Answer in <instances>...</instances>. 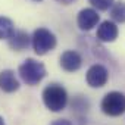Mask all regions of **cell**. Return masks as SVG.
I'll return each mask as SVG.
<instances>
[{"label": "cell", "mask_w": 125, "mask_h": 125, "mask_svg": "<svg viewBox=\"0 0 125 125\" xmlns=\"http://www.w3.org/2000/svg\"><path fill=\"white\" fill-rule=\"evenodd\" d=\"M93 8H96L97 10H107L110 9V6L113 5V0H88Z\"/></svg>", "instance_id": "4fadbf2b"}, {"label": "cell", "mask_w": 125, "mask_h": 125, "mask_svg": "<svg viewBox=\"0 0 125 125\" xmlns=\"http://www.w3.org/2000/svg\"><path fill=\"white\" fill-rule=\"evenodd\" d=\"M110 16L113 21L124 24L125 22V2H113L110 6Z\"/></svg>", "instance_id": "8fae6325"}, {"label": "cell", "mask_w": 125, "mask_h": 125, "mask_svg": "<svg viewBox=\"0 0 125 125\" xmlns=\"http://www.w3.org/2000/svg\"><path fill=\"white\" fill-rule=\"evenodd\" d=\"M83 65V57L75 50H66L60 56V66L66 72H75Z\"/></svg>", "instance_id": "52a82bcc"}, {"label": "cell", "mask_w": 125, "mask_h": 125, "mask_svg": "<svg viewBox=\"0 0 125 125\" xmlns=\"http://www.w3.org/2000/svg\"><path fill=\"white\" fill-rule=\"evenodd\" d=\"M102 112L107 116H119L125 112V94L119 91H110L107 93L102 103H100Z\"/></svg>", "instance_id": "277c9868"}, {"label": "cell", "mask_w": 125, "mask_h": 125, "mask_svg": "<svg viewBox=\"0 0 125 125\" xmlns=\"http://www.w3.org/2000/svg\"><path fill=\"white\" fill-rule=\"evenodd\" d=\"M18 74L27 85H37L46 77L47 71H46V66L41 62H38L32 57H28L19 65Z\"/></svg>", "instance_id": "7a4b0ae2"}, {"label": "cell", "mask_w": 125, "mask_h": 125, "mask_svg": "<svg viewBox=\"0 0 125 125\" xmlns=\"http://www.w3.org/2000/svg\"><path fill=\"white\" fill-rule=\"evenodd\" d=\"M43 103L52 112H60L68 104V93L60 84H49L43 90Z\"/></svg>", "instance_id": "6da1fadb"}, {"label": "cell", "mask_w": 125, "mask_h": 125, "mask_svg": "<svg viewBox=\"0 0 125 125\" xmlns=\"http://www.w3.org/2000/svg\"><path fill=\"white\" fill-rule=\"evenodd\" d=\"M56 2H59V3H62V5H71L74 0H56Z\"/></svg>", "instance_id": "9a60e30c"}, {"label": "cell", "mask_w": 125, "mask_h": 125, "mask_svg": "<svg viewBox=\"0 0 125 125\" xmlns=\"http://www.w3.org/2000/svg\"><path fill=\"white\" fill-rule=\"evenodd\" d=\"M50 125H72L68 119H56L54 122H52Z\"/></svg>", "instance_id": "5bb4252c"}, {"label": "cell", "mask_w": 125, "mask_h": 125, "mask_svg": "<svg viewBox=\"0 0 125 125\" xmlns=\"http://www.w3.org/2000/svg\"><path fill=\"white\" fill-rule=\"evenodd\" d=\"M97 38L103 43H112L118 38V27L112 21H103L97 28Z\"/></svg>", "instance_id": "ba28073f"}, {"label": "cell", "mask_w": 125, "mask_h": 125, "mask_svg": "<svg viewBox=\"0 0 125 125\" xmlns=\"http://www.w3.org/2000/svg\"><path fill=\"white\" fill-rule=\"evenodd\" d=\"M85 80H87V84L93 88H100L103 85H106L107 80H109V72L107 69L100 65V63H96V65H91L87 71V75H85Z\"/></svg>", "instance_id": "5b68a950"}, {"label": "cell", "mask_w": 125, "mask_h": 125, "mask_svg": "<svg viewBox=\"0 0 125 125\" xmlns=\"http://www.w3.org/2000/svg\"><path fill=\"white\" fill-rule=\"evenodd\" d=\"M9 40V47L16 52H22L30 46V37L25 31H13V34L8 38Z\"/></svg>", "instance_id": "30bf717a"}, {"label": "cell", "mask_w": 125, "mask_h": 125, "mask_svg": "<svg viewBox=\"0 0 125 125\" xmlns=\"http://www.w3.org/2000/svg\"><path fill=\"white\" fill-rule=\"evenodd\" d=\"M0 125H6V122H5V119L0 116Z\"/></svg>", "instance_id": "2e32d148"}, {"label": "cell", "mask_w": 125, "mask_h": 125, "mask_svg": "<svg viewBox=\"0 0 125 125\" xmlns=\"http://www.w3.org/2000/svg\"><path fill=\"white\" fill-rule=\"evenodd\" d=\"M0 90H3L5 93H15L19 90V81L13 71L5 69L0 72Z\"/></svg>", "instance_id": "9c48e42d"}, {"label": "cell", "mask_w": 125, "mask_h": 125, "mask_svg": "<svg viewBox=\"0 0 125 125\" xmlns=\"http://www.w3.org/2000/svg\"><path fill=\"white\" fill-rule=\"evenodd\" d=\"M99 19H100V16H99L97 10H94L91 8H85V9L80 10L78 16H77V24L81 31H90L97 25Z\"/></svg>", "instance_id": "8992f818"}, {"label": "cell", "mask_w": 125, "mask_h": 125, "mask_svg": "<svg viewBox=\"0 0 125 125\" xmlns=\"http://www.w3.org/2000/svg\"><path fill=\"white\" fill-rule=\"evenodd\" d=\"M15 31L13 22L9 18L0 16V40H8Z\"/></svg>", "instance_id": "7c38bea8"}, {"label": "cell", "mask_w": 125, "mask_h": 125, "mask_svg": "<svg viewBox=\"0 0 125 125\" xmlns=\"http://www.w3.org/2000/svg\"><path fill=\"white\" fill-rule=\"evenodd\" d=\"M31 43H32V49L38 56H43L46 53H49L50 50H53L56 47V37L52 31H49L47 28H38L34 31L32 37H31Z\"/></svg>", "instance_id": "3957f363"}, {"label": "cell", "mask_w": 125, "mask_h": 125, "mask_svg": "<svg viewBox=\"0 0 125 125\" xmlns=\"http://www.w3.org/2000/svg\"><path fill=\"white\" fill-rule=\"evenodd\" d=\"M34 2H41V0H34Z\"/></svg>", "instance_id": "e0dca14e"}]
</instances>
